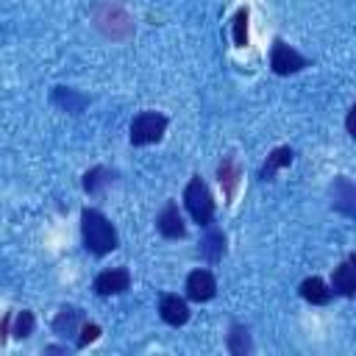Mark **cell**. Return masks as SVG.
<instances>
[{
    "label": "cell",
    "instance_id": "cell-3",
    "mask_svg": "<svg viewBox=\"0 0 356 356\" xmlns=\"http://www.w3.org/2000/svg\"><path fill=\"white\" fill-rule=\"evenodd\" d=\"M184 206H186L192 222H197L203 228L211 225V220H214V197H211V192H209V186H206V181L200 175L189 178V184L184 189Z\"/></svg>",
    "mask_w": 356,
    "mask_h": 356
},
{
    "label": "cell",
    "instance_id": "cell-15",
    "mask_svg": "<svg viewBox=\"0 0 356 356\" xmlns=\"http://www.w3.org/2000/svg\"><path fill=\"white\" fill-rule=\"evenodd\" d=\"M289 164H292V147L281 145V147L270 150L267 161H264V164H261V170H259V178H261V181H273V178H275V172H278L281 167H289Z\"/></svg>",
    "mask_w": 356,
    "mask_h": 356
},
{
    "label": "cell",
    "instance_id": "cell-21",
    "mask_svg": "<svg viewBox=\"0 0 356 356\" xmlns=\"http://www.w3.org/2000/svg\"><path fill=\"white\" fill-rule=\"evenodd\" d=\"M231 33H234V44H236V47H245V44H248V8H239V11L234 14Z\"/></svg>",
    "mask_w": 356,
    "mask_h": 356
},
{
    "label": "cell",
    "instance_id": "cell-13",
    "mask_svg": "<svg viewBox=\"0 0 356 356\" xmlns=\"http://www.w3.org/2000/svg\"><path fill=\"white\" fill-rule=\"evenodd\" d=\"M298 292H300V298L306 300V303H314V306H325L328 300H331V286L323 281V278H317V275H312V278H306V281H300V286H298Z\"/></svg>",
    "mask_w": 356,
    "mask_h": 356
},
{
    "label": "cell",
    "instance_id": "cell-22",
    "mask_svg": "<svg viewBox=\"0 0 356 356\" xmlns=\"http://www.w3.org/2000/svg\"><path fill=\"white\" fill-rule=\"evenodd\" d=\"M97 337H100V325H97V323H81L75 345H78V348H86V345H89V342H95Z\"/></svg>",
    "mask_w": 356,
    "mask_h": 356
},
{
    "label": "cell",
    "instance_id": "cell-8",
    "mask_svg": "<svg viewBox=\"0 0 356 356\" xmlns=\"http://www.w3.org/2000/svg\"><path fill=\"white\" fill-rule=\"evenodd\" d=\"M125 289H131V273L125 267H114V270H103L95 278V292L108 298V295H122Z\"/></svg>",
    "mask_w": 356,
    "mask_h": 356
},
{
    "label": "cell",
    "instance_id": "cell-19",
    "mask_svg": "<svg viewBox=\"0 0 356 356\" xmlns=\"http://www.w3.org/2000/svg\"><path fill=\"white\" fill-rule=\"evenodd\" d=\"M114 181V172L111 170H106V167H92L86 175H83V189L89 192V195H97L103 186H108Z\"/></svg>",
    "mask_w": 356,
    "mask_h": 356
},
{
    "label": "cell",
    "instance_id": "cell-12",
    "mask_svg": "<svg viewBox=\"0 0 356 356\" xmlns=\"http://www.w3.org/2000/svg\"><path fill=\"white\" fill-rule=\"evenodd\" d=\"M159 314H161V320L167 323V325H184L186 320H189V306H186V300L184 298H178V295H161V300H159Z\"/></svg>",
    "mask_w": 356,
    "mask_h": 356
},
{
    "label": "cell",
    "instance_id": "cell-4",
    "mask_svg": "<svg viewBox=\"0 0 356 356\" xmlns=\"http://www.w3.org/2000/svg\"><path fill=\"white\" fill-rule=\"evenodd\" d=\"M167 131V117L159 111H139L131 120V145L142 147V145H153L164 136Z\"/></svg>",
    "mask_w": 356,
    "mask_h": 356
},
{
    "label": "cell",
    "instance_id": "cell-1",
    "mask_svg": "<svg viewBox=\"0 0 356 356\" xmlns=\"http://www.w3.org/2000/svg\"><path fill=\"white\" fill-rule=\"evenodd\" d=\"M81 239H83V248L92 256H106L120 245L117 228L97 209H83L81 211Z\"/></svg>",
    "mask_w": 356,
    "mask_h": 356
},
{
    "label": "cell",
    "instance_id": "cell-6",
    "mask_svg": "<svg viewBox=\"0 0 356 356\" xmlns=\"http://www.w3.org/2000/svg\"><path fill=\"white\" fill-rule=\"evenodd\" d=\"M217 295V278L211 270H192L186 275V298L195 300V303H203V300H211Z\"/></svg>",
    "mask_w": 356,
    "mask_h": 356
},
{
    "label": "cell",
    "instance_id": "cell-20",
    "mask_svg": "<svg viewBox=\"0 0 356 356\" xmlns=\"http://www.w3.org/2000/svg\"><path fill=\"white\" fill-rule=\"evenodd\" d=\"M11 323H14V328H11V334L17 337V339H28L31 334H33V312H28V309H22V312H17L14 317H11Z\"/></svg>",
    "mask_w": 356,
    "mask_h": 356
},
{
    "label": "cell",
    "instance_id": "cell-17",
    "mask_svg": "<svg viewBox=\"0 0 356 356\" xmlns=\"http://www.w3.org/2000/svg\"><path fill=\"white\" fill-rule=\"evenodd\" d=\"M228 350L234 356H248L253 350V342H250V334L242 323H231L228 328Z\"/></svg>",
    "mask_w": 356,
    "mask_h": 356
},
{
    "label": "cell",
    "instance_id": "cell-23",
    "mask_svg": "<svg viewBox=\"0 0 356 356\" xmlns=\"http://www.w3.org/2000/svg\"><path fill=\"white\" fill-rule=\"evenodd\" d=\"M353 120H356V108H348V120H345V128H348V136H356V128H353Z\"/></svg>",
    "mask_w": 356,
    "mask_h": 356
},
{
    "label": "cell",
    "instance_id": "cell-5",
    "mask_svg": "<svg viewBox=\"0 0 356 356\" xmlns=\"http://www.w3.org/2000/svg\"><path fill=\"white\" fill-rule=\"evenodd\" d=\"M309 67V58L300 56L292 44H286L284 39H273V50H270V70L275 75H295L300 70Z\"/></svg>",
    "mask_w": 356,
    "mask_h": 356
},
{
    "label": "cell",
    "instance_id": "cell-25",
    "mask_svg": "<svg viewBox=\"0 0 356 356\" xmlns=\"http://www.w3.org/2000/svg\"><path fill=\"white\" fill-rule=\"evenodd\" d=\"M67 348H61V345H50V348H44V353H64Z\"/></svg>",
    "mask_w": 356,
    "mask_h": 356
},
{
    "label": "cell",
    "instance_id": "cell-18",
    "mask_svg": "<svg viewBox=\"0 0 356 356\" xmlns=\"http://www.w3.org/2000/svg\"><path fill=\"white\" fill-rule=\"evenodd\" d=\"M217 178H220V184H222V189H225V197L231 200V197H234V189H236V181H239V167L234 164L231 156H225V159L220 161Z\"/></svg>",
    "mask_w": 356,
    "mask_h": 356
},
{
    "label": "cell",
    "instance_id": "cell-7",
    "mask_svg": "<svg viewBox=\"0 0 356 356\" xmlns=\"http://www.w3.org/2000/svg\"><path fill=\"white\" fill-rule=\"evenodd\" d=\"M156 228H159V234H161L164 239H184V236H186L184 217H181V211H178V206H175L172 200H167L164 209L159 211V217H156Z\"/></svg>",
    "mask_w": 356,
    "mask_h": 356
},
{
    "label": "cell",
    "instance_id": "cell-2",
    "mask_svg": "<svg viewBox=\"0 0 356 356\" xmlns=\"http://www.w3.org/2000/svg\"><path fill=\"white\" fill-rule=\"evenodd\" d=\"M92 22L108 39H125L134 33V19L128 17L122 0H97L92 8Z\"/></svg>",
    "mask_w": 356,
    "mask_h": 356
},
{
    "label": "cell",
    "instance_id": "cell-16",
    "mask_svg": "<svg viewBox=\"0 0 356 356\" xmlns=\"http://www.w3.org/2000/svg\"><path fill=\"white\" fill-rule=\"evenodd\" d=\"M53 103L61 106V108L70 111V114H81L89 100H86V95L70 89V86H56V89H53Z\"/></svg>",
    "mask_w": 356,
    "mask_h": 356
},
{
    "label": "cell",
    "instance_id": "cell-10",
    "mask_svg": "<svg viewBox=\"0 0 356 356\" xmlns=\"http://www.w3.org/2000/svg\"><path fill=\"white\" fill-rule=\"evenodd\" d=\"M331 195H334V209L337 211H342L345 217H353L356 214V186H353L350 178H345V175L334 178Z\"/></svg>",
    "mask_w": 356,
    "mask_h": 356
},
{
    "label": "cell",
    "instance_id": "cell-11",
    "mask_svg": "<svg viewBox=\"0 0 356 356\" xmlns=\"http://www.w3.org/2000/svg\"><path fill=\"white\" fill-rule=\"evenodd\" d=\"M222 253H225V234L214 225H206V236L197 245V256L206 259L209 264H217L222 259Z\"/></svg>",
    "mask_w": 356,
    "mask_h": 356
},
{
    "label": "cell",
    "instance_id": "cell-9",
    "mask_svg": "<svg viewBox=\"0 0 356 356\" xmlns=\"http://www.w3.org/2000/svg\"><path fill=\"white\" fill-rule=\"evenodd\" d=\"M331 292L342 295V298H353L356 295V259L348 256L331 275Z\"/></svg>",
    "mask_w": 356,
    "mask_h": 356
},
{
    "label": "cell",
    "instance_id": "cell-14",
    "mask_svg": "<svg viewBox=\"0 0 356 356\" xmlns=\"http://www.w3.org/2000/svg\"><path fill=\"white\" fill-rule=\"evenodd\" d=\"M81 323H83L81 309H75V306H64V309H58V314L53 317V331H56L58 337H72V334H78Z\"/></svg>",
    "mask_w": 356,
    "mask_h": 356
},
{
    "label": "cell",
    "instance_id": "cell-24",
    "mask_svg": "<svg viewBox=\"0 0 356 356\" xmlns=\"http://www.w3.org/2000/svg\"><path fill=\"white\" fill-rule=\"evenodd\" d=\"M8 325H11V314H6L3 323H0V342H6V337H8Z\"/></svg>",
    "mask_w": 356,
    "mask_h": 356
}]
</instances>
